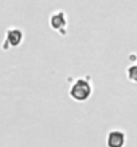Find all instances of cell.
Returning a JSON list of instances; mask_svg holds the SVG:
<instances>
[{"label": "cell", "instance_id": "cell-5", "mask_svg": "<svg viewBox=\"0 0 137 147\" xmlns=\"http://www.w3.org/2000/svg\"><path fill=\"white\" fill-rule=\"evenodd\" d=\"M126 78L132 83H137V64H132L126 68Z\"/></svg>", "mask_w": 137, "mask_h": 147}, {"label": "cell", "instance_id": "cell-4", "mask_svg": "<svg viewBox=\"0 0 137 147\" xmlns=\"http://www.w3.org/2000/svg\"><path fill=\"white\" fill-rule=\"evenodd\" d=\"M50 26L55 31H61L62 28H66L67 18L63 11H57L50 15Z\"/></svg>", "mask_w": 137, "mask_h": 147}, {"label": "cell", "instance_id": "cell-2", "mask_svg": "<svg viewBox=\"0 0 137 147\" xmlns=\"http://www.w3.org/2000/svg\"><path fill=\"white\" fill-rule=\"evenodd\" d=\"M22 42H23V31L16 27L8 28L3 43V50H8L11 47H19Z\"/></svg>", "mask_w": 137, "mask_h": 147}, {"label": "cell", "instance_id": "cell-1", "mask_svg": "<svg viewBox=\"0 0 137 147\" xmlns=\"http://www.w3.org/2000/svg\"><path fill=\"white\" fill-rule=\"evenodd\" d=\"M69 95L75 102H86L91 96V86L86 79L79 78L71 84Z\"/></svg>", "mask_w": 137, "mask_h": 147}, {"label": "cell", "instance_id": "cell-3", "mask_svg": "<svg viewBox=\"0 0 137 147\" xmlns=\"http://www.w3.org/2000/svg\"><path fill=\"white\" fill-rule=\"evenodd\" d=\"M126 142V135L124 131L113 130L106 135V147H124Z\"/></svg>", "mask_w": 137, "mask_h": 147}]
</instances>
